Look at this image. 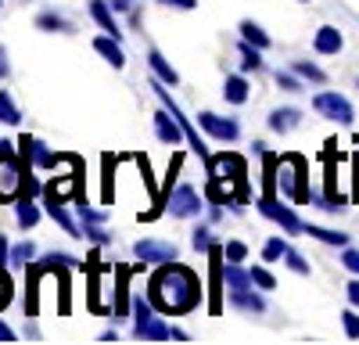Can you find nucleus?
<instances>
[{"instance_id": "41", "label": "nucleus", "mask_w": 359, "mask_h": 345, "mask_svg": "<svg viewBox=\"0 0 359 345\" xmlns=\"http://www.w3.org/2000/svg\"><path fill=\"white\" fill-rule=\"evenodd\" d=\"M4 259H11V248H8V238L0 234V263H4Z\"/></svg>"}, {"instance_id": "45", "label": "nucleus", "mask_w": 359, "mask_h": 345, "mask_svg": "<svg viewBox=\"0 0 359 345\" xmlns=\"http://www.w3.org/2000/svg\"><path fill=\"white\" fill-rule=\"evenodd\" d=\"M355 194H359V151H355Z\"/></svg>"}, {"instance_id": "21", "label": "nucleus", "mask_w": 359, "mask_h": 345, "mask_svg": "<svg viewBox=\"0 0 359 345\" xmlns=\"http://www.w3.org/2000/svg\"><path fill=\"white\" fill-rule=\"evenodd\" d=\"M0 123H8V126H18L22 123V111L15 108V101H11L8 90H0Z\"/></svg>"}, {"instance_id": "31", "label": "nucleus", "mask_w": 359, "mask_h": 345, "mask_svg": "<svg viewBox=\"0 0 359 345\" xmlns=\"http://www.w3.org/2000/svg\"><path fill=\"white\" fill-rule=\"evenodd\" d=\"M284 263L294 270V273H302V277H309V263L302 259V252H294V248H287V255H284Z\"/></svg>"}, {"instance_id": "46", "label": "nucleus", "mask_w": 359, "mask_h": 345, "mask_svg": "<svg viewBox=\"0 0 359 345\" xmlns=\"http://www.w3.org/2000/svg\"><path fill=\"white\" fill-rule=\"evenodd\" d=\"M0 4H4V0H0Z\"/></svg>"}, {"instance_id": "36", "label": "nucleus", "mask_w": 359, "mask_h": 345, "mask_svg": "<svg viewBox=\"0 0 359 345\" xmlns=\"http://www.w3.org/2000/svg\"><path fill=\"white\" fill-rule=\"evenodd\" d=\"M341 324L348 338H359V313H341Z\"/></svg>"}, {"instance_id": "40", "label": "nucleus", "mask_w": 359, "mask_h": 345, "mask_svg": "<svg viewBox=\"0 0 359 345\" xmlns=\"http://www.w3.org/2000/svg\"><path fill=\"white\" fill-rule=\"evenodd\" d=\"M0 341H15V331H11L4 320H0Z\"/></svg>"}, {"instance_id": "33", "label": "nucleus", "mask_w": 359, "mask_h": 345, "mask_svg": "<svg viewBox=\"0 0 359 345\" xmlns=\"http://www.w3.org/2000/svg\"><path fill=\"white\" fill-rule=\"evenodd\" d=\"M194 252H212V234H208V226L194 230Z\"/></svg>"}, {"instance_id": "4", "label": "nucleus", "mask_w": 359, "mask_h": 345, "mask_svg": "<svg viewBox=\"0 0 359 345\" xmlns=\"http://www.w3.org/2000/svg\"><path fill=\"white\" fill-rule=\"evenodd\" d=\"M133 313H137V320H133V334L137 338H144V341H165V338H172V327L155 320V313H151V306H147L144 295L133 299Z\"/></svg>"}, {"instance_id": "18", "label": "nucleus", "mask_w": 359, "mask_h": 345, "mask_svg": "<svg viewBox=\"0 0 359 345\" xmlns=\"http://www.w3.org/2000/svg\"><path fill=\"white\" fill-rule=\"evenodd\" d=\"M90 15L97 18V25L104 29L108 36H115V40H118V25H115V18H111V8L104 4V0H94V4H90Z\"/></svg>"}, {"instance_id": "28", "label": "nucleus", "mask_w": 359, "mask_h": 345, "mask_svg": "<svg viewBox=\"0 0 359 345\" xmlns=\"http://www.w3.org/2000/svg\"><path fill=\"white\" fill-rule=\"evenodd\" d=\"M259 50H262V47H255V43H248V40H245V47H241V65H245V69H252V72H255V69L262 65Z\"/></svg>"}, {"instance_id": "1", "label": "nucleus", "mask_w": 359, "mask_h": 345, "mask_svg": "<svg viewBox=\"0 0 359 345\" xmlns=\"http://www.w3.org/2000/svg\"><path fill=\"white\" fill-rule=\"evenodd\" d=\"M147 295L162 313H191L201 302V280L187 270L165 263L162 270L151 273V284H147Z\"/></svg>"}, {"instance_id": "20", "label": "nucleus", "mask_w": 359, "mask_h": 345, "mask_svg": "<svg viewBox=\"0 0 359 345\" xmlns=\"http://www.w3.org/2000/svg\"><path fill=\"white\" fill-rule=\"evenodd\" d=\"M147 62H151V69H155V76H158V79H165V86H176V83H180L176 69L165 62V58H162L158 50H151V54H147Z\"/></svg>"}, {"instance_id": "30", "label": "nucleus", "mask_w": 359, "mask_h": 345, "mask_svg": "<svg viewBox=\"0 0 359 345\" xmlns=\"http://www.w3.org/2000/svg\"><path fill=\"white\" fill-rule=\"evenodd\" d=\"M33 252H36V248L29 245V241H25V245H15V248H11V266L22 270V263H29V259H33Z\"/></svg>"}, {"instance_id": "22", "label": "nucleus", "mask_w": 359, "mask_h": 345, "mask_svg": "<svg viewBox=\"0 0 359 345\" xmlns=\"http://www.w3.org/2000/svg\"><path fill=\"white\" fill-rule=\"evenodd\" d=\"M306 234H313V238H320V241H327V245H338V248H345V245H348V238L341 234V230H323V226L306 223Z\"/></svg>"}, {"instance_id": "14", "label": "nucleus", "mask_w": 359, "mask_h": 345, "mask_svg": "<svg viewBox=\"0 0 359 345\" xmlns=\"http://www.w3.org/2000/svg\"><path fill=\"white\" fill-rule=\"evenodd\" d=\"M230 306H237V309H245V313H262V309H266L262 295L248 292V288H230Z\"/></svg>"}, {"instance_id": "2", "label": "nucleus", "mask_w": 359, "mask_h": 345, "mask_svg": "<svg viewBox=\"0 0 359 345\" xmlns=\"http://www.w3.org/2000/svg\"><path fill=\"white\" fill-rule=\"evenodd\" d=\"M280 187H284V198L306 205V201H316L306 187V158L302 155H284L280 158Z\"/></svg>"}, {"instance_id": "24", "label": "nucleus", "mask_w": 359, "mask_h": 345, "mask_svg": "<svg viewBox=\"0 0 359 345\" xmlns=\"http://www.w3.org/2000/svg\"><path fill=\"white\" fill-rule=\"evenodd\" d=\"M287 248H291V245H287L284 238H269V241L262 245V259H266V263H277V259L287 255Z\"/></svg>"}, {"instance_id": "13", "label": "nucleus", "mask_w": 359, "mask_h": 345, "mask_svg": "<svg viewBox=\"0 0 359 345\" xmlns=\"http://www.w3.org/2000/svg\"><path fill=\"white\" fill-rule=\"evenodd\" d=\"M313 47H316V54H338L345 47V36L338 33V25H320L313 36Z\"/></svg>"}, {"instance_id": "10", "label": "nucleus", "mask_w": 359, "mask_h": 345, "mask_svg": "<svg viewBox=\"0 0 359 345\" xmlns=\"http://www.w3.org/2000/svg\"><path fill=\"white\" fill-rule=\"evenodd\" d=\"M155 133H158V140L162 144H180L187 133H184V126L176 123V115L165 108V111H155Z\"/></svg>"}, {"instance_id": "29", "label": "nucleus", "mask_w": 359, "mask_h": 345, "mask_svg": "<svg viewBox=\"0 0 359 345\" xmlns=\"http://www.w3.org/2000/svg\"><path fill=\"white\" fill-rule=\"evenodd\" d=\"M252 280H255V288H262V292H273V288H277L273 273H269L266 266H252Z\"/></svg>"}, {"instance_id": "39", "label": "nucleus", "mask_w": 359, "mask_h": 345, "mask_svg": "<svg viewBox=\"0 0 359 345\" xmlns=\"http://www.w3.org/2000/svg\"><path fill=\"white\" fill-rule=\"evenodd\" d=\"M348 302L359 306V280H348Z\"/></svg>"}, {"instance_id": "26", "label": "nucleus", "mask_w": 359, "mask_h": 345, "mask_svg": "<svg viewBox=\"0 0 359 345\" xmlns=\"http://www.w3.org/2000/svg\"><path fill=\"white\" fill-rule=\"evenodd\" d=\"M294 72L302 76V79H309V83H323L327 79V72L320 65H313V62H294Z\"/></svg>"}, {"instance_id": "3", "label": "nucleus", "mask_w": 359, "mask_h": 345, "mask_svg": "<svg viewBox=\"0 0 359 345\" xmlns=\"http://www.w3.org/2000/svg\"><path fill=\"white\" fill-rule=\"evenodd\" d=\"M25 187V162H15L11 144L0 140V201H15Z\"/></svg>"}, {"instance_id": "23", "label": "nucleus", "mask_w": 359, "mask_h": 345, "mask_svg": "<svg viewBox=\"0 0 359 345\" xmlns=\"http://www.w3.org/2000/svg\"><path fill=\"white\" fill-rule=\"evenodd\" d=\"M15 212H18V223H22V230L36 226V219H40V212H36V205H33V198H22Z\"/></svg>"}, {"instance_id": "9", "label": "nucleus", "mask_w": 359, "mask_h": 345, "mask_svg": "<svg viewBox=\"0 0 359 345\" xmlns=\"http://www.w3.org/2000/svg\"><path fill=\"white\" fill-rule=\"evenodd\" d=\"M133 252L144 259V263H172V259H176V245L172 241H155V238L137 241Z\"/></svg>"}, {"instance_id": "16", "label": "nucleus", "mask_w": 359, "mask_h": 345, "mask_svg": "<svg viewBox=\"0 0 359 345\" xmlns=\"http://www.w3.org/2000/svg\"><path fill=\"white\" fill-rule=\"evenodd\" d=\"M94 50L104 54L115 69H123V65H126V58H123V50H118V40H115V36H97V40H94Z\"/></svg>"}, {"instance_id": "19", "label": "nucleus", "mask_w": 359, "mask_h": 345, "mask_svg": "<svg viewBox=\"0 0 359 345\" xmlns=\"http://www.w3.org/2000/svg\"><path fill=\"white\" fill-rule=\"evenodd\" d=\"M43 198H47V212H50V216H54L57 223H62V226L69 230L72 238H79V234H83V226H76V219H72V216H69V212H65L62 205H57V198H50V194H43Z\"/></svg>"}, {"instance_id": "38", "label": "nucleus", "mask_w": 359, "mask_h": 345, "mask_svg": "<svg viewBox=\"0 0 359 345\" xmlns=\"http://www.w3.org/2000/svg\"><path fill=\"white\" fill-rule=\"evenodd\" d=\"M158 4H169V8H180V11H194L198 0H158Z\"/></svg>"}, {"instance_id": "11", "label": "nucleus", "mask_w": 359, "mask_h": 345, "mask_svg": "<svg viewBox=\"0 0 359 345\" xmlns=\"http://www.w3.org/2000/svg\"><path fill=\"white\" fill-rule=\"evenodd\" d=\"M198 123H201L205 133H212L216 140H237V123H230V119H219V115H212V111H201Z\"/></svg>"}, {"instance_id": "6", "label": "nucleus", "mask_w": 359, "mask_h": 345, "mask_svg": "<svg viewBox=\"0 0 359 345\" xmlns=\"http://www.w3.org/2000/svg\"><path fill=\"white\" fill-rule=\"evenodd\" d=\"M259 212H262V216H269L273 223H280V226H284V234H306V223L298 219V216L284 205V201H277L273 194H266V198L259 201Z\"/></svg>"}, {"instance_id": "12", "label": "nucleus", "mask_w": 359, "mask_h": 345, "mask_svg": "<svg viewBox=\"0 0 359 345\" xmlns=\"http://www.w3.org/2000/svg\"><path fill=\"white\" fill-rule=\"evenodd\" d=\"M18 151H22V162H36V165H43V169H50V165L57 162L36 137H22V140H18Z\"/></svg>"}, {"instance_id": "42", "label": "nucleus", "mask_w": 359, "mask_h": 345, "mask_svg": "<svg viewBox=\"0 0 359 345\" xmlns=\"http://www.w3.org/2000/svg\"><path fill=\"white\" fill-rule=\"evenodd\" d=\"M11 69H8V54H4V47H0V79H4Z\"/></svg>"}, {"instance_id": "17", "label": "nucleus", "mask_w": 359, "mask_h": 345, "mask_svg": "<svg viewBox=\"0 0 359 345\" xmlns=\"http://www.w3.org/2000/svg\"><path fill=\"white\" fill-rule=\"evenodd\" d=\"M223 97H226L230 104H245V101H248V79H245V76H230L226 86H223Z\"/></svg>"}, {"instance_id": "8", "label": "nucleus", "mask_w": 359, "mask_h": 345, "mask_svg": "<svg viewBox=\"0 0 359 345\" xmlns=\"http://www.w3.org/2000/svg\"><path fill=\"white\" fill-rule=\"evenodd\" d=\"M155 94H158V97H162V104H165V108H169V111L176 115V123L184 126V133H187V140H191V148H194V151H198V155H201V158L208 162V151H205V144H201V137H198V133H194V126L187 123V115L180 111V108H176V101H172V97L165 94V86H162V83H155Z\"/></svg>"}, {"instance_id": "15", "label": "nucleus", "mask_w": 359, "mask_h": 345, "mask_svg": "<svg viewBox=\"0 0 359 345\" xmlns=\"http://www.w3.org/2000/svg\"><path fill=\"white\" fill-rule=\"evenodd\" d=\"M298 123H302V111H298V108H277L273 115H269V130H277V133L294 130Z\"/></svg>"}, {"instance_id": "5", "label": "nucleus", "mask_w": 359, "mask_h": 345, "mask_svg": "<svg viewBox=\"0 0 359 345\" xmlns=\"http://www.w3.org/2000/svg\"><path fill=\"white\" fill-rule=\"evenodd\" d=\"M313 111H320L323 119H334V123H341V126H348L352 123V104H348V97H341V94H331V90H323V94H316L313 97Z\"/></svg>"}, {"instance_id": "34", "label": "nucleus", "mask_w": 359, "mask_h": 345, "mask_svg": "<svg viewBox=\"0 0 359 345\" xmlns=\"http://www.w3.org/2000/svg\"><path fill=\"white\" fill-rule=\"evenodd\" d=\"M226 259H230V263H245V259H248V248H245L241 241H230V245H226Z\"/></svg>"}, {"instance_id": "25", "label": "nucleus", "mask_w": 359, "mask_h": 345, "mask_svg": "<svg viewBox=\"0 0 359 345\" xmlns=\"http://www.w3.org/2000/svg\"><path fill=\"white\" fill-rule=\"evenodd\" d=\"M241 36H245L248 43H255V47H269V36L262 33L255 22H241Z\"/></svg>"}, {"instance_id": "32", "label": "nucleus", "mask_w": 359, "mask_h": 345, "mask_svg": "<svg viewBox=\"0 0 359 345\" xmlns=\"http://www.w3.org/2000/svg\"><path fill=\"white\" fill-rule=\"evenodd\" d=\"M36 25H40V29H47V33H62V29H69L62 15H40V18H36Z\"/></svg>"}, {"instance_id": "7", "label": "nucleus", "mask_w": 359, "mask_h": 345, "mask_svg": "<svg viewBox=\"0 0 359 345\" xmlns=\"http://www.w3.org/2000/svg\"><path fill=\"white\" fill-rule=\"evenodd\" d=\"M165 209H169V216H176V219H191V216L201 212V194H198L191 184H180V187L169 194Z\"/></svg>"}, {"instance_id": "27", "label": "nucleus", "mask_w": 359, "mask_h": 345, "mask_svg": "<svg viewBox=\"0 0 359 345\" xmlns=\"http://www.w3.org/2000/svg\"><path fill=\"white\" fill-rule=\"evenodd\" d=\"M126 280H130V270L118 266V299H115V313L126 316Z\"/></svg>"}, {"instance_id": "37", "label": "nucleus", "mask_w": 359, "mask_h": 345, "mask_svg": "<svg viewBox=\"0 0 359 345\" xmlns=\"http://www.w3.org/2000/svg\"><path fill=\"white\" fill-rule=\"evenodd\" d=\"M341 263H345V270L359 273V248H345V252H341Z\"/></svg>"}, {"instance_id": "43", "label": "nucleus", "mask_w": 359, "mask_h": 345, "mask_svg": "<svg viewBox=\"0 0 359 345\" xmlns=\"http://www.w3.org/2000/svg\"><path fill=\"white\" fill-rule=\"evenodd\" d=\"M8 302V280H4V273H0V306Z\"/></svg>"}, {"instance_id": "44", "label": "nucleus", "mask_w": 359, "mask_h": 345, "mask_svg": "<svg viewBox=\"0 0 359 345\" xmlns=\"http://www.w3.org/2000/svg\"><path fill=\"white\" fill-rule=\"evenodd\" d=\"M111 8H115V11H126V8H130V0H111Z\"/></svg>"}, {"instance_id": "35", "label": "nucleus", "mask_w": 359, "mask_h": 345, "mask_svg": "<svg viewBox=\"0 0 359 345\" xmlns=\"http://www.w3.org/2000/svg\"><path fill=\"white\" fill-rule=\"evenodd\" d=\"M277 83L284 86V90H291V94L302 90V83H298V72H294V76H291V72H277Z\"/></svg>"}]
</instances>
